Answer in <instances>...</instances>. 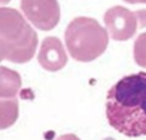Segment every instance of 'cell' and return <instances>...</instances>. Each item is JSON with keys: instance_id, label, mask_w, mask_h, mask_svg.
Masks as SVG:
<instances>
[{"instance_id": "10", "label": "cell", "mask_w": 146, "mask_h": 140, "mask_svg": "<svg viewBox=\"0 0 146 140\" xmlns=\"http://www.w3.org/2000/svg\"><path fill=\"white\" fill-rule=\"evenodd\" d=\"M136 17H137V22H139V29H145L146 27V9L137 10Z\"/></svg>"}, {"instance_id": "1", "label": "cell", "mask_w": 146, "mask_h": 140, "mask_svg": "<svg viewBox=\"0 0 146 140\" xmlns=\"http://www.w3.org/2000/svg\"><path fill=\"white\" fill-rule=\"evenodd\" d=\"M106 117L126 137L146 136V72L127 75L109 89Z\"/></svg>"}, {"instance_id": "13", "label": "cell", "mask_w": 146, "mask_h": 140, "mask_svg": "<svg viewBox=\"0 0 146 140\" xmlns=\"http://www.w3.org/2000/svg\"><path fill=\"white\" fill-rule=\"evenodd\" d=\"M125 2L130 3V5H146V0H125Z\"/></svg>"}, {"instance_id": "5", "label": "cell", "mask_w": 146, "mask_h": 140, "mask_svg": "<svg viewBox=\"0 0 146 140\" xmlns=\"http://www.w3.org/2000/svg\"><path fill=\"white\" fill-rule=\"evenodd\" d=\"M103 22L108 33L116 42H126L132 39L139 29L136 13L123 6H113L108 9L103 16Z\"/></svg>"}, {"instance_id": "12", "label": "cell", "mask_w": 146, "mask_h": 140, "mask_svg": "<svg viewBox=\"0 0 146 140\" xmlns=\"http://www.w3.org/2000/svg\"><path fill=\"white\" fill-rule=\"evenodd\" d=\"M56 140H80L76 134H72V133H69V134H63V136H60V137H57Z\"/></svg>"}, {"instance_id": "14", "label": "cell", "mask_w": 146, "mask_h": 140, "mask_svg": "<svg viewBox=\"0 0 146 140\" xmlns=\"http://www.w3.org/2000/svg\"><path fill=\"white\" fill-rule=\"evenodd\" d=\"M10 3V0H0V5H7Z\"/></svg>"}, {"instance_id": "7", "label": "cell", "mask_w": 146, "mask_h": 140, "mask_svg": "<svg viewBox=\"0 0 146 140\" xmlns=\"http://www.w3.org/2000/svg\"><path fill=\"white\" fill-rule=\"evenodd\" d=\"M22 89V77L16 70L0 66V97H16Z\"/></svg>"}, {"instance_id": "6", "label": "cell", "mask_w": 146, "mask_h": 140, "mask_svg": "<svg viewBox=\"0 0 146 140\" xmlns=\"http://www.w3.org/2000/svg\"><path fill=\"white\" fill-rule=\"evenodd\" d=\"M37 61L47 72H57L63 69L67 63V54L62 42L53 36L43 39L37 54Z\"/></svg>"}, {"instance_id": "3", "label": "cell", "mask_w": 146, "mask_h": 140, "mask_svg": "<svg viewBox=\"0 0 146 140\" xmlns=\"http://www.w3.org/2000/svg\"><path fill=\"white\" fill-rule=\"evenodd\" d=\"M0 39L6 43L7 60L27 63L37 49V33L27 23L25 15L12 7H0Z\"/></svg>"}, {"instance_id": "2", "label": "cell", "mask_w": 146, "mask_h": 140, "mask_svg": "<svg viewBox=\"0 0 146 140\" xmlns=\"http://www.w3.org/2000/svg\"><path fill=\"white\" fill-rule=\"evenodd\" d=\"M64 43L72 59L89 63L105 53L109 44V34L96 19L79 16L67 24Z\"/></svg>"}, {"instance_id": "4", "label": "cell", "mask_w": 146, "mask_h": 140, "mask_svg": "<svg viewBox=\"0 0 146 140\" xmlns=\"http://www.w3.org/2000/svg\"><path fill=\"white\" fill-rule=\"evenodd\" d=\"M25 17L39 30L49 32L60 22V6L57 0H20Z\"/></svg>"}, {"instance_id": "8", "label": "cell", "mask_w": 146, "mask_h": 140, "mask_svg": "<svg viewBox=\"0 0 146 140\" xmlns=\"http://www.w3.org/2000/svg\"><path fill=\"white\" fill-rule=\"evenodd\" d=\"M19 117V102L16 97H0V130L12 127Z\"/></svg>"}, {"instance_id": "11", "label": "cell", "mask_w": 146, "mask_h": 140, "mask_svg": "<svg viewBox=\"0 0 146 140\" xmlns=\"http://www.w3.org/2000/svg\"><path fill=\"white\" fill-rule=\"evenodd\" d=\"M7 57V47H6V43L0 39V61L5 60Z\"/></svg>"}, {"instance_id": "9", "label": "cell", "mask_w": 146, "mask_h": 140, "mask_svg": "<svg viewBox=\"0 0 146 140\" xmlns=\"http://www.w3.org/2000/svg\"><path fill=\"white\" fill-rule=\"evenodd\" d=\"M133 59L137 66L146 69V32L140 33L133 44Z\"/></svg>"}]
</instances>
